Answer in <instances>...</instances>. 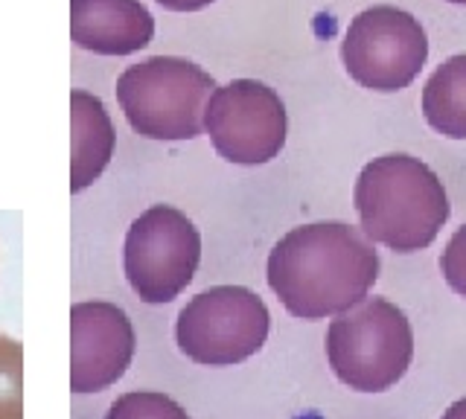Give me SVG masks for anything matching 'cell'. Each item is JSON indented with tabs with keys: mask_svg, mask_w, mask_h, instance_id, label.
I'll return each mask as SVG.
<instances>
[{
	"mask_svg": "<svg viewBox=\"0 0 466 419\" xmlns=\"http://www.w3.org/2000/svg\"><path fill=\"white\" fill-rule=\"evenodd\" d=\"M266 277L291 317L344 314L379 280V254L359 227L344 222L300 224L274 244Z\"/></svg>",
	"mask_w": 466,
	"mask_h": 419,
	"instance_id": "cell-1",
	"label": "cell"
},
{
	"mask_svg": "<svg viewBox=\"0 0 466 419\" xmlns=\"http://www.w3.org/2000/svg\"><path fill=\"white\" fill-rule=\"evenodd\" d=\"M353 205L361 234L397 254L426 251L451 213L441 178L411 155H385L364 166Z\"/></svg>",
	"mask_w": 466,
	"mask_h": 419,
	"instance_id": "cell-2",
	"label": "cell"
},
{
	"mask_svg": "<svg viewBox=\"0 0 466 419\" xmlns=\"http://www.w3.org/2000/svg\"><path fill=\"white\" fill-rule=\"evenodd\" d=\"M327 361L356 394H385L414 361L411 321L388 297H364L329 324Z\"/></svg>",
	"mask_w": 466,
	"mask_h": 419,
	"instance_id": "cell-3",
	"label": "cell"
},
{
	"mask_svg": "<svg viewBox=\"0 0 466 419\" xmlns=\"http://www.w3.org/2000/svg\"><path fill=\"white\" fill-rule=\"evenodd\" d=\"M216 79L181 55H152L126 67L116 79V99L128 125L152 140H193L204 132V105Z\"/></svg>",
	"mask_w": 466,
	"mask_h": 419,
	"instance_id": "cell-4",
	"label": "cell"
},
{
	"mask_svg": "<svg viewBox=\"0 0 466 419\" xmlns=\"http://www.w3.org/2000/svg\"><path fill=\"white\" fill-rule=\"evenodd\" d=\"M271 314L257 292L245 285H213L178 312L175 341L181 353L208 367L242 364L268 341Z\"/></svg>",
	"mask_w": 466,
	"mask_h": 419,
	"instance_id": "cell-5",
	"label": "cell"
},
{
	"mask_svg": "<svg viewBox=\"0 0 466 419\" xmlns=\"http://www.w3.org/2000/svg\"><path fill=\"white\" fill-rule=\"evenodd\" d=\"M201 263V234L172 205H155L131 222L123 265L131 292L143 303H169L193 283Z\"/></svg>",
	"mask_w": 466,
	"mask_h": 419,
	"instance_id": "cell-6",
	"label": "cell"
},
{
	"mask_svg": "<svg viewBox=\"0 0 466 419\" xmlns=\"http://www.w3.org/2000/svg\"><path fill=\"white\" fill-rule=\"evenodd\" d=\"M341 59L350 79L368 91L408 88L429 59V38L414 15L397 6H370L347 26Z\"/></svg>",
	"mask_w": 466,
	"mask_h": 419,
	"instance_id": "cell-7",
	"label": "cell"
},
{
	"mask_svg": "<svg viewBox=\"0 0 466 419\" xmlns=\"http://www.w3.org/2000/svg\"><path fill=\"white\" fill-rule=\"evenodd\" d=\"M213 149L237 166H262L286 146L289 117L280 94L257 79H233L204 105Z\"/></svg>",
	"mask_w": 466,
	"mask_h": 419,
	"instance_id": "cell-8",
	"label": "cell"
},
{
	"mask_svg": "<svg viewBox=\"0 0 466 419\" xmlns=\"http://www.w3.org/2000/svg\"><path fill=\"white\" fill-rule=\"evenodd\" d=\"M135 326L108 300H82L70 309V390L111 387L135 358Z\"/></svg>",
	"mask_w": 466,
	"mask_h": 419,
	"instance_id": "cell-9",
	"label": "cell"
},
{
	"mask_svg": "<svg viewBox=\"0 0 466 419\" xmlns=\"http://www.w3.org/2000/svg\"><path fill=\"white\" fill-rule=\"evenodd\" d=\"M155 35V18L140 0H70V38L99 55H128Z\"/></svg>",
	"mask_w": 466,
	"mask_h": 419,
	"instance_id": "cell-10",
	"label": "cell"
},
{
	"mask_svg": "<svg viewBox=\"0 0 466 419\" xmlns=\"http://www.w3.org/2000/svg\"><path fill=\"white\" fill-rule=\"evenodd\" d=\"M70 193L94 184L114 152V125L102 99L82 88L70 91Z\"/></svg>",
	"mask_w": 466,
	"mask_h": 419,
	"instance_id": "cell-11",
	"label": "cell"
},
{
	"mask_svg": "<svg viewBox=\"0 0 466 419\" xmlns=\"http://www.w3.org/2000/svg\"><path fill=\"white\" fill-rule=\"evenodd\" d=\"M422 117L437 135L466 140V53L451 55L422 88Z\"/></svg>",
	"mask_w": 466,
	"mask_h": 419,
	"instance_id": "cell-12",
	"label": "cell"
},
{
	"mask_svg": "<svg viewBox=\"0 0 466 419\" xmlns=\"http://www.w3.org/2000/svg\"><path fill=\"white\" fill-rule=\"evenodd\" d=\"M0 419H24V346L0 332Z\"/></svg>",
	"mask_w": 466,
	"mask_h": 419,
	"instance_id": "cell-13",
	"label": "cell"
},
{
	"mask_svg": "<svg viewBox=\"0 0 466 419\" xmlns=\"http://www.w3.org/2000/svg\"><path fill=\"white\" fill-rule=\"evenodd\" d=\"M106 419H189L178 402L155 390H131L111 402Z\"/></svg>",
	"mask_w": 466,
	"mask_h": 419,
	"instance_id": "cell-14",
	"label": "cell"
},
{
	"mask_svg": "<svg viewBox=\"0 0 466 419\" xmlns=\"http://www.w3.org/2000/svg\"><path fill=\"white\" fill-rule=\"evenodd\" d=\"M441 271L455 294L466 297V224L449 239L446 251L441 254Z\"/></svg>",
	"mask_w": 466,
	"mask_h": 419,
	"instance_id": "cell-15",
	"label": "cell"
},
{
	"mask_svg": "<svg viewBox=\"0 0 466 419\" xmlns=\"http://www.w3.org/2000/svg\"><path fill=\"white\" fill-rule=\"evenodd\" d=\"M157 4L172 12H198L204 6H210L213 0H157Z\"/></svg>",
	"mask_w": 466,
	"mask_h": 419,
	"instance_id": "cell-16",
	"label": "cell"
},
{
	"mask_svg": "<svg viewBox=\"0 0 466 419\" xmlns=\"http://www.w3.org/2000/svg\"><path fill=\"white\" fill-rule=\"evenodd\" d=\"M441 419H466V396H463V399H458L455 404H449L446 414H443Z\"/></svg>",
	"mask_w": 466,
	"mask_h": 419,
	"instance_id": "cell-17",
	"label": "cell"
},
{
	"mask_svg": "<svg viewBox=\"0 0 466 419\" xmlns=\"http://www.w3.org/2000/svg\"><path fill=\"white\" fill-rule=\"evenodd\" d=\"M449 4H461V6H466V0H449Z\"/></svg>",
	"mask_w": 466,
	"mask_h": 419,
	"instance_id": "cell-18",
	"label": "cell"
}]
</instances>
